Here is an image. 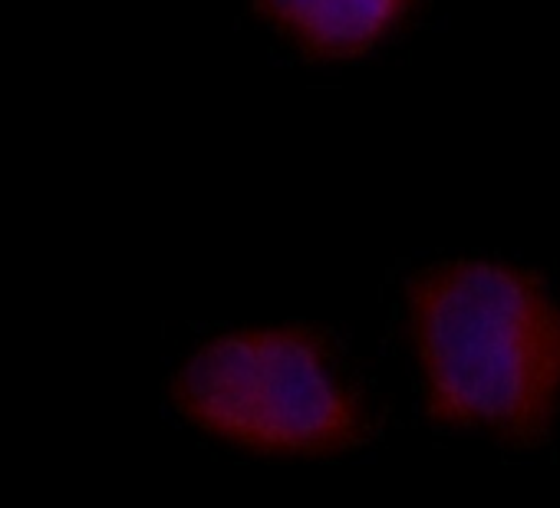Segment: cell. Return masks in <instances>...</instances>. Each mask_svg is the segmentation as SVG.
Listing matches in <instances>:
<instances>
[{"label": "cell", "instance_id": "1", "mask_svg": "<svg viewBox=\"0 0 560 508\" xmlns=\"http://www.w3.org/2000/svg\"><path fill=\"white\" fill-rule=\"evenodd\" d=\"M402 337L425 416L530 446L560 423V298L530 272L455 258L402 285Z\"/></svg>", "mask_w": 560, "mask_h": 508}, {"label": "cell", "instance_id": "2", "mask_svg": "<svg viewBox=\"0 0 560 508\" xmlns=\"http://www.w3.org/2000/svg\"><path fill=\"white\" fill-rule=\"evenodd\" d=\"M172 403L211 442L260 459H334L376 426L370 390L343 350L304 324L201 340L172 377Z\"/></svg>", "mask_w": 560, "mask_h": 508}, {"label": "cell", "instance_id": "3", "mask_svg": "<svg viewBox=\"0 0 560 508\" xmlns=\"http://www.w3.org/2000/svg\"><path fill=\"white\" fill-rule=\"evenodd\" d=\"M416 0H254L257 14L311 57H357L376 47Z\"/></svg>", "mask_w": 560, "mask_h": 508}]
</instances>
